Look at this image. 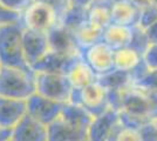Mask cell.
<instances>
[{
  "mask_svg": "<svg viewBox=\"0 0 157 141\" xmlns=\"http://www.w3.org/2000/svg\"><path fill=\"white\" fill-rule=\"evenodd\" d=\"M107 93L109 107L118 112L122 126L138 129L157 120V91L130 86Z\"/></svg>",
  "mask_w": 157,
  "mask_h": 141,
  "instance_id": "cell-1",
  "label": "cell"
},
{
  "mask_svg": "<svg viewBox=\"0 0 157 141\" xmlns=\"http://www.w3.org/2000/svg\"><path fill=\"white\" fill-rule=\"evenodd\" d=\"M93 116L83 107L67 102L60 116L47 126L48 141H81L87 139Z\"/></svg>",
  "mask_w": 157,
  "mask_h": 141,
  "instance_id": "cell-2",
  "label": "cell"
},
{
  "mask_svg": "<svg viewBox=\"0 0 157 141\" xmlns=\"http://www.w3.org/2000/svg\"><path fill=\"white\" fill-rule=\"evenodd\" d=\"M24 26L20 21L0 24V64L6 67L31 68L22 48ZM32 69V68H31Z\"/></svg>",
  "mask_w": 157,
  "mask_h": 141,
  "instance_id": "cell-3",
  "label": "cell"
},
{
  "mask_svg": "<svg viewBox=\"0 0 157 141\" xmlns=\"http://www.w3.org/2000/svg\"><path fill=\"white\" fill-rule=\"evenodd\" d=\"M35 93V73L31 68L1 66L0 96L26 101Z\"/></svg>",
  "mask_w": 157,
  "mask_h": 141,
  "instance_id": "cell-4",
  "label": "cell"
},
{
  "mask_svg": "<svg viewBox=\"0 0 157 141\" xmlns=\"http://www.w3.org/2000/svg\"><path fill=\"white\" fill-rule=\"evenodd\" d=\"M73 87L68 76L56 73H35V93L61 104L69 102Z\"/></svg>",
  "mask_w": 157,
  "mask_h": 141,
  "instance_id": "cell-5",
  "label": "cell"
},
{
  "mask_svg": "<svg viewBox=\"0 0 157 141\" xmlns=\"http://www.w3.org/2000/svg\"><path fill=\"white\" fill-rule=\"evenodd\" d=\"M20 22L24 28L47 34L53 27L59 24V19L51 7L39 1H34L21 14Z\"/></svg>",
  "mask_w": 157,
  "mask_h": 141,
  "instance_id": "cell-6",
  "label": "cell"
},
{
  "mask_svg": "<svg viewBox=\"0 0 157 141\" xmlns=\"http://www.w3.org/2000/svg\"><path fill=\"white\" fill-rule=\"evenodd\" d=\"M65 104L47 99L38 93H34L26 100L27 114L40 123L49 126L60 116Z\"/></svg>",
  "mask_w": 157,
  "mask_h": 141,
  "instance_id": "cell-7",
  "label": "cell"
},
{
  "mask_svg": "<svg viewBox=\"0 0 157 141\" xmlns=\"http://www.w3.org/2000/svg\"><path fill=\"white\" fill-rule=\"evenodd\" d=\"M81 60V55L78 54H66L55 52L49 49L36 64H34L32 71L34 73H56V74H65L72 71V68Z\"/></svg>",
  "mask_w": 157,
  "mask_h": 141,
  "instance_id": "cell-8",
  "label": "cell"
},
{
  "mask_svg": "<svg viewBox=\"0 0 157 141\" xmlns=\"http://www.w3.org/2000/svg\"><path fill=\"white\" fill-rule=\"evenodd\" d=\"M81 59L96 76H101L114 69V51L102 41L82 49Z\"/></svg>",
  "mask_w": 157,
  "mask_h": 141,
  "instance_id": "cell-9",
  "label": "cell"
},
{
  "mask_svg": "<svg viewBox=\"0 0 157 141\" xmlns=\"http://www.w3.org/2000/svg\"><path fill=\"white\" fill-rule=\"evenodd\" d=\"M120 125L118 112L109 107L102 114L93 118L88 128L87 139L89 141H111Z\"/></svg>",
  "mask_w": 157,
  "mask_h": 141,
  "instance_id": "cell-10",
  "label": "cell"
},
{
  "mask_svg": "<svg viewBox=\"0 0 157 141\" xmlns=\"http://www.w3.org/2000/svg\"><path fill=\"white\" fill-rule=\"evenodd\" d=\"M78 92H80L78 106L85 108L93 118L102 114L105 111L109 108L108 93L98 84V80L87 87L78 89Z\"/></svg>",
  "mask_w": 157,
  "mask_h": 141,
  "instance_id": "cell-11",
  "label": "cell"
},
{
  "mask_svg": "<svg viewBox=\"0 0 157 141\" xmlns=\"http://www.w3.org/2000/svg\"><path fill=\"white\" fill-rule=\"evenodd\" d=\"M22 48L27 65L32 67L34 64H36L49 51L47 34L24 28Z\"/></svg>",
  "mask_w": 157,
  "mask_h": 141,
  "instance_id": "cell-12",
  "label": "cell"
},
{
  "mask_svg": "<svg viewBox=\"0 0 157 141\" xmlns=\"http://www.w3.org/2000/svg\"><path fill=\"white\" fill-rule=\"evenodd\" d=\"M12 141H48L47 126L26 114L11 129Z\"/></svg>",
  "mask_w": 157,
  "mask_h": 141,
  "instance_id": "cell-13",
  "label": "cell"
},
{
  "mask_svg": "<svg viewBox=\"0 0 157 141\" xmlns=\"http://www.w3.org/2000/svg\"><path fill=\"white\" fill-rule=\"evenodd\" d=\"M49 49L66 54H78L81 55V49L76 44L73 32L67 29L61 24L54 26L47 33Z\"/></svg>",
  "mask_w": 157,
  "mask_h": 141,
  "instance_id": "cell-14",
  "label": "cell"
},
{
  "mask_svg": "<svg viewBox=\"0 0 157 141\" xmlns=\"http://www.w3.org/2000/svg\"><path fill=\"white\" fill-rule=\"evenodd\" d=\"M27 114L26 101L0 96V128L12 129Z\"/></svg>",
  "mask_w": 157,
  "mask_h": 141,
  "instance_id": "cell-15",
  "label": "cell"
},
{
  "mask_svg": "<svg viewBox=\"0 0 157 141\" xmlns=\"http://www.w3.org/2000/svg\"><path fill=\"white\" fill-rule=\"evenodd\" d=\"M131 32L132 27L120 26L110 24L103 29V38L102 42H105L108 47L115 52L129 46L131 40Z\"/></svg>",
  "mask_w": 157,
  "mask_h": 141,
  "instance_id": "cell-16",
  "label": "cell"
},
{
  "mask_svg": "<svg viewBox=\"0 0 157 141\" xmlns=\"http://www.w3.org/2000/svg\"><path fill=\"white\" fill-rule=\"evenodd\" d=\"M140 10L131 1L114 4L111 8V24L125 27L137 25Z\"/></svg>",
  "mask_w": 157,
  "mask_h": 141,
  "instance_id": "cell-17",
  "label": "cell"
},
{
  "mask_svg": "<svg viewBox=\"0 0 157 141\" xmlns=\"http://www.w3.org/2000/svg\"><path fill=\"white\" fill-rule=\"evenodd\" d=\"M111 8L110 0H95L87 7V20L105 29L111 24Z\"/></svg>",
  "mask_w": 157,
  "mask_h": 141,
  "instance_id": "cell-18",
  "label": "cell"
},
{
  "mask_svg": "<svg viewBox=\"0 0 157 141\" xmlns=\"http://www.w3.org/2000/svg\"><path fill=\"white\" fill-rule=\"evenodd\" d=\"M98 82L107 92L111 91H123L132 86V78L130 72L113 69L109 73L98 76Z\"/></svg>",
  "mask_w": 157,
  "mask_h": 141,
  "instance_id": "cell-19",
  "label": "cell"
},
{
  "mask_svg": "<svg viewBox=\"0 0 157 141\" xmlns=\"http://www.w3.org/2000/svg\"><path fill=\"white\" fill-rule=\"evenodd\" d=\"M73 34L75 37L78 46L82 51L87 47H90L93 45L98 44V42L102 41L103 28L96 26V25H93V24L87 21L80 28H78Z\"/></svg>",
  "mask_w": 157,
  "mask_h": 141,
  "instance_id": "cell-20",
  "label": "cell"
},
{
  "mask_svg": "<svg viewBox=\"0 0 157 141\" xmlns=\"http://www.w3.org/2000/svg\"><path fill=\"white\" fill-rule=\"evenodd\" d=\"M67 76L74 89H82L98 80V76L82 59L72 68Z\"/></svg>",
  "mask_w": 157,
  "mask_h": 141,
  "instance_id": "cell-21",
  "label": "cell"
},
{
  "mask_svg": "<svg viewBox=\"0 0 157 141\" xmlns=\"http://www.w3.org/2000/svg\"><path fill=\"white\" fill-rule=\"evenodd\" d=\"M142 61V55L130 47H125L114 52V68L130 72Z\"/></svg>",
  "mask_w": 157,
  "mask_h": 141,
  "instance_id": "cell-22",
  "label": "cell"
},
{
  "mask_svg": "<svg viewBox=\"0 0 157 141\" xmlns=\"http://www.w3.org/2000/svg\"><path fill=\"white\" fill-rule=\"evenodd\" d=\"M87 21H88L87 20V8L71 5V7L66 11L63 17L61 18L60 24L74 33Z\"/></svg>",
  "mask_w": 157,
  "mask_h": 141,
  "instance_id": "cell-23",
  "label": "cell"
},
{
  "mask_svg": "<svg viewBox=\"0 0 157 141\" xmlns=\"http://www.w3.org/2000/svg\"><path fill=\"white\" fill-rule=\"evenodd\" d=\"M149 40L147 38V34L143 28L140 26H134L132 27V32H131V40L129 46L131 49L136 51L138 54L143 55V53L147 51V48L149 47Z\"/></svg>",
  "mask_w": 157,
  "mask_h": 141,
  "instance_id": "cell-24",
  "label": "cell"
},
{
  "mask_svg": "<svg viewBox=\"0 0 157 141\" xmlns=\"http://www.w3.org/2000/svg\"><path fill=\"white\" fill-rule=\"evenodd\" d=\"M157 21V7L154 6L152 4L148 5V6L143 7L140 10V17H138L137 26L141 28H148L151 26L154 22Z\"/></svg>",
  "mask_w": 157,
  "mask_h": 141,
  "instance_id": "cell-25",
  "label": "cell"
},
{
  "mask_svg": "<svg viewBox=\"0 0 157 141\" xmlns=\"http://www.w3.org/2000/svg\"><path fill=\"white\" fill-rule=\"evenodd\" d=\"M132 86L149 91H157V69H148L138 80L134 82Z\"/></svg>",
  "mask_w": 157,
  "mask_h": 141,
  "instance_id": "cell-26",
  "label": "cell"
},
{
  "mask_svg": "<svg viewBox=\"0 0 157 141\" xmlns=\"http://www.w3.org/2000/svg\"><path fill=\"white\" fill-rule=\"evenodd\" d=\"M34 1L35 0H0V5L10 12L21 15Z\"/></svg>",
  "mask_w": 157,
  "mask_h": 141,
  "instance_id": "cell-27",
  "label": "cell"
},
{
  "mask_svg": "<svg viewBox=\"0 0 157 141\" xmlns=\"http://www.w3.org/2000/svg\"><path fill=\"white\" fill-rule=\"evenodd\" d=\"M35 1L42 2V4L47 5L48 7H51L56 14L59 22L61 20V18L63 17V14L66 13V11L72 5L71 0H35Z\"/></svg>",
  "mask_w": 157,
  "mask_h": 141,
  "instance_id": "cell-28",
  "label": "cell"
},
{
  "mask_svg": "<svg viewBox=\"0 0 157 141\" xmlns=\"http://www.w3.org/2000/svg\"><path fill=\"white\" fill-rule=\"evenodd\" d=\"M111 141H140V136H138L137 129L120 125Z\"/></svg>",
  "mask_w": 157,
  "mask_h": 141,
  "instance_id": "cell-29",
  "label": "cell"
},
{
  "mask_svg": "<svg viewBox=\"0 0 157 141\" xmlns=\"http://www.w3.org/2000/svg\"><path fill=\"white\" fill-rule=\"evenodd\" d=\"M140 141H157L156 121L144 123L137 129Z\"/></svg>",
  "mask_w": 157,
  "mask_h": 141,
  "instance_id": "cell-30",
  "label": "cell"
},
{
  "mask_svg": "<svg viewBox=\"0 0 157 141\" xmlns=\"http://www.w3.org/2000/svg\"><path fill=\"white\" fill-rule=\"evenodd\" d=\"M142 59L149 69H157V44H150L142 55Z\"/></svg>",
  "mask_w": 157,
  "mask_h": 141,
  "instance_id": "cell-31",
  "label": "cell"
},
{
  "mask_svg": "<svg viewBox=\"0 0 157 141\" xmlns=\"http://www.w3.org/2000/svg\"><path fill=\"white\" fill-rule=\"evenodd\" d=\"M21 15L13 12H10L5 10L4 7L0 5V24H7V22H17L20 21Z\"/></svg>",
  "mask_w": 157,
  "mask_h": 141,
  "instance_id": "cell-32",
  "label": "cell"
},
{
  "mask_svg": "<svg viewBox=\"0 0 157 141\" xmlns=\"http://www.w3.org/2000/svg\"><path fill=\"white\" fill-rule=\"evenodd\" d=\"M144 31H145L148 40H149V44H157V21L154 22L148 28H145Z\"/></svg>",
  "mask_w": 157,
  "mask_h": 141,
  "instance_id": "cell-33",
  "label": "cell"
},
{
  "mask_svg": "<svg viewBox=\"0 0 157 141\" xmlns=\"http://www.w3.org/2000/svg\"><path fill=\"white\" fill-rule=\"evenodd\" d=\"M95 0H71L73 6L82 7V8H87L92 2H94Z\"/></svg>",
  "mask_w": 157,
  "mask_h": 141,
  "instance_id": "cell-34",
  "label": "cell"
},
{
  "mask_svg": "<svg viewBox=\"0 0 157 141\" xmlns=\"http://www.w3.org/2000/svg\"><path fill=\"white\" fill-rule=\"evenodd\" d=\"M130 1L135 5V6L137 7L138 10H141V8H143V7L148 6V5H150L151 4L150 0H130Z\"/></svg>",
  "mask_w": 157,
  "mask_h": 141,
  "instance_id": "cell-35",
  "label": "cell"
},
{
  "mask_svg": "<svg viewBox=\"0 0 157 141\" xmlns=\"http://www.w3.org/2000/svg\"><path fill=\"white\" fill-rule=\"evenodd\" d=\"M11 131L10 129H0V141H6L10 139Z\"/></svg>",
  "mask_w": 157,
  "mask_h": 141,
  "instance_id": "cell-36",
  "label": "cell"
},
{
  "mask_svg": "<svg viewBox=\"0 0 157 141\" xmlns=\"http://www.w3.org/2000/svg\"><path fill=\"white\" fill-rule=\"evenodd\" d=\"M111 2H113V5L114 4H120V2H125V1H130V0H110Z\"/></svg>",
  "mask_w": 157,
  "mask_h": 141,
  "instance_id": "cell-37",
  "label": "cell"
},
{
  "mask_svg": "<svg viewBox=\"0 0 157 141\" xmlns=\"http://www.w3.org/2000/svg\"><path fill=\"white\" fill-rule=\"evenodd\" d=\"M150 1H151V4H152L154 6L157 7V0H150Z\"/></svg>",
  "mask_w": 157,
  "mask_h": 141,
  "instance_id": "cell-38",
  "label": "cell"
},
{
  "mask_svg": "<svg viewBox=\"0 0 157 141\" xmlns=\"http://www.w3.org/2000/svg\"><path fill=\"white\" fill-rule=\"evenodd\" d=\"M81 141H89L88 139H85V140H81Z\"/></svg>",
  "mask_w": 157,
  "mask_h": 141,
  "instance_id": "cell-39",
  "label": "cell"
},
{
  "mask_svg": "<svg viewBox=\"0 0 157 141\" xmlns=\"http://www.w3.org/2000/svg\"><path fill=\"white\" fill-rule=\"evenodd\" d=\"M6 141H12V140H11V139H8V140H6Z\"/></svg>",
  "mask_w": 157,
  "mask_h": 141,
  "instance_id": "cell-40",
  "label": "cell"
},
{
  "mask_svg": "<svg viewBox=\"0 0 157 141\" xmlns=\"http://www.w3.org/2000/svg\"><path fill=\"white\" fill-rule=\"evenodd\" d=\"M0 68H1V64H0Z\"/></svg>",
  "mask_w": 157,
  "mask_h": 141,
  "instance_id": "cell-41",
  "label": "cell"
},
{
  "mask_svg": "<svg viewBox=\"0 0 157 141\" xmlns=\"http://www.w3.org/2000/svg\"><path fill=\"white\" fill-rule=\"evenodd\" d=\"M156 125H157V120H156Z\"/></svg>",
  "mask_w": 157,
  "mask_h": 141,
  "instance_id": "cell-42",
  "label": "cell"
},
{
  "mask_svg": "<svg viewBox=\"0 0 157 141\" xmlns=\"http://www.w3.org/2000/svg\"><path fill=\"white\" fill-rule=\"evenodd\" d=\"M0 129H1V128H0Z\"/></svg>",
  "mask_w": 157,
  "mask_h": 141,
  "instance_id": "cell-43",
  "label": "cell"
}]
</instances>
